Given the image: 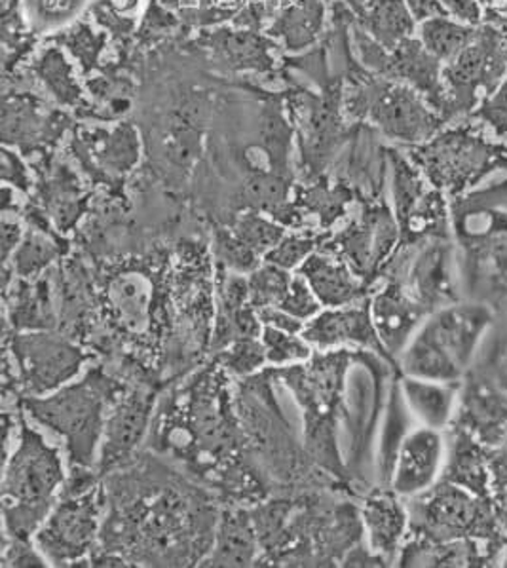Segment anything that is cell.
I'll return each instance as SVG.
<instances>
[{"label":"cell","mask_w":507,"mask_h":568,"mask_svg":"<svg viewBox=\"0 0 507 568\" xmlns=\"http://www.w3.org/2000/svg\"><path fill=\"white\" fill-rule=\"evenodd\" d=\"M101 546L130 565L191 567L213 546L219 511L204 487L160 460L128 464L103 477Z\"/></svg>","instance_id":"obj_1"},{"label":"cell","mask_w":507,"mask_h":568,"mask_svg":"<svg viewBox=\"0 0 507 568\" xmlns=\"http://www.w3.org/2000/svg\"><path fill=\"white\" fill-rule=\"evenodd\" d=\"M229 378L215 359L186 378L156 407L149 436L160 455L185 464L192 474L210 479V485L213 466L223 464L224 458L250 463L237 456L245 449V437L232 405Z\"/></svg>","instance_id":"obj_2"},{"label":"cell","mask_w":507,"mask_h":568,"mask_svg":"<svg viewBox=\"0 0 507 568\" xmlns=\"http://www.w3.org/2000/svg\"><path fill=\"white\" fill-rule=\"evenodd\" d=\"M356 357L349 348L317 352L304 364L274 373L303 409L304 453L338 479L348 477L338 450V423L344 415L346 375Z\"/></svg>","instance_id":"obj_3"},{"label":"cell","mask_w":507,"mask_h":568,"mask_svg":"<svg viewBox=\"0 0 507 568\" xmlns=\"http://www.w3.org/2000/svg\"><path fill=\"white\" fill-rule=\"evenodd\" d=\"M67 474L60 450L21 409L13 449L2 469V527L12 538H33L60 498Z\"/></svg>","instance_id":"obj_4"},{"label":"cell","mask_w":507,"mask_h":568,"mask_svg":"<svg viewBox=\"0 0 507 568\" xmlns=\"http://www.w3.org/2000/svg\"><path fill=\"white\" fill-rule=\"evenodd\" d=\"M124 390L120 378L95 365L48 396L21 397L20 407L33 423L65 439L69 468H95L107 415Z\"/></svg>","instance_id":"obj_5"},{"label":"cell","mask_w":507,"mask_h":568,"mask_svg":"<svg viewBox=\"0 0 507 568\" xmlns=\"http://www.w3.org/2000/svg\"><path fill=\"white\" fill-rule=\"evenodd\" d=\"M493 138L481 122L458 120L426 143L410 146L408 159L429 185L455 199L474 191L490 175L507 172V145Z\"/></svg>","instance_id":"obj_6"},{"label":"cell","mask_w":507,"mask_h":568,"mask_svg":"<svg viewBox=\"0 0 507 568\" xmlns=\"http://www.w3.org/2000/svg\"><path fill=\"white\" fill-rule=\"evenodd\" d=\"M90 357L77 338L58 329L7 331L4 390L13 386L18 402L48 396L77 381Z\"/></svg>","instance_id":"obj_7"},{"label":"cell","mask_w":507,"mask_h":568,"mask_svg":"<svg viewBox=\"0 0 507 568\" xmlns=\"http://www.w3.org/2000/svg\"><path fill=\"white\" fill-rule=\"evenodd\" d=\"M488 324L483 306H450L435 312L402 352L405 377L455 383L474 356Z\"/></svg>","instance_id":"obj_8"},{"label":"cell","mask_w":507,"mask_h":568,"mask_svg":"<svg viewBox=\"0 0 507 568\" xmlns=\"http://www.w3.org/2000/svg\"><path fill=\"white\" fill-rule=\"evenodd\" d=\"M348 109L357 119L369 120L384 138L408 146L426 143L447 126L416 90L373 73L352 90Z\"/></svg>","instance_id":"obj_9"},{"label":"cell","mask_w":507,"mask_h":568,"mask_svg":"<svg viewBox=\"0 0 507 568\" xmlns=\"http://www.w3.org/2000/svg\"><path fill=\"white\" fill-rule=\"evenodd\" d=\"M507 74V37L500 27L483 23L464 52L443 67L447 105L443 120L471 119L477 106L498 90Z\"/></svg>","instance_id":"obj_10"},{"label":"cell","mask_w":507,"mask_h":568,"mask_svg":"<svg viewBox=\"0 0 507 568\" xmlns=\"http://www.w3.org/2000/svg\"><path fill=\"white\" fill-rule=\"evenodd\" d=\"M103 517V483L82 495H60L33 536L34 544L50 567H82L101 546Z\"/></svg>","instance_id":"obj_11"},{"label":"cell","mask_w":507,"mask_h":568,"mask_svg":"<svg viewBox=\"0 0 507 568\" xmlns=\"http://www.w3.org/2000/svg\"><path fill=\"white\" fill-rule=\"evenodd\" d=\"M397 244H402V231L396 213L386 204H373L349 225L323 240L320 250L344 261L371 287L383 276Z\"/></svg>","instance_id":"obj_12"},{"label":"cell","mask_w":507,"mask_h":568,"mask_svg":"<svg viewBox=\"0 0 507 568\" xmlns=\"http://www.w3.org/2000/svg\"><path fill=\"white\" fill-rule=\"evenodd\" d=\"M392 165V196L402 244L447 240L448 205L445 192L429 185L413 160L396 149H388Z\"/></svg>","instance_id":"obj_13"},{"label":"cell","mask_w":507,"mask_h":568,"mask_svg":"<svg viewBox=\"0 0 507 568\" xmlns=\"http://www.w3.org/2000/svg\"><path fill=\"white\" fill-rule=\"evenodd\" d=\"M156 413V392L149 386H125L107 415L95 469L101 477L132 464L151 436Z\"/></svg>","instance_id":"obj_14"},{"label":"cell","mask_w":507,"mask_h":568,"mask_svg":"<svg viewBox=\"0 0 507 568\" xmlns=\"http://www.w3.org/2000/svg\"><path fill=\"white\" fill-rule=\"evenodd\" d=\"M408 527L415 536L429 542H453L474 527L479 508L468 493L455 485H434L426 493L413 496L408 506Z\"/></svg>","instance_id":"obj_15"},{"label":"cell","mask_w":507,"mask_h":568,"mask_svg":"<svg viewBox=\"0 0 507 568\" xmlns=\"http://www.w3.org/2000/svg\"><path fill=\"white\" fill-rule=\"evenodd\" d=\"M415 247L413 255L407 257H392L384 268L403 271V276L396 280L405 290L424 304L429 312L439 306H447L455 298L453 290V274H450V250L445 240H428L420 244H410Z\"/></svg>","instance_id":"obj_16"},{"label":"cell","mask_w":507,"mask_h":568,"mask_svg":"<svg viewBox=\"0 0 507 568\" xmlns=\"http://www.w3.org/2000/svg\"><path fill=\"white\" fill-rule=\"evenodd\" d=\"M301 335L316 352L356 348L376 352L389 359L373 324L369 297L348 306L323 308L317 316L306 322Z\"/></svg>","instance_id":"obj_17"},{"label":"cell","mask_w":507,"mask_h":568,"mask_svg":"<svg viewBox=\"0 0 507 568\" xmlns=\"http://www.w3.org/2000/svg\"><path fill=\"white\" fill-rule=\"evenodd\" d=\"M369 303L373 324L389 359L402 356L418 325L432 314L396 280H386L369 295Z\"/></svg>","instance_id":"obj_18"},{"label":"cell","mask_w":507,"mask_h":568,"mask_svg":"<svg viewBox=\"0 0 507 568\" xmlns=\"http://www.w3.org/2000/svg\"><path fill=\"white\" fill-rule=\"evenodd\" d=\"M443 456L445 443L439 429L422 426L407 434L399 443L389 474L392 490L407 498L426 493L442 471Z\"/></svg>","instance_id":"obj_19"},{"label":"cell","mask_w":507,"mask_h":568,"mask_svg":"<svg viewBox=\"0 0 507 568\" xmlns=\"http://www.w3.org/2000/svg\"><path fill=\"white\" fill-rule=\"evenodd\" d=\"M53 268L33 280L13 278L4 287L7 329L53 331L61 324V291Z\"/></svg>","instance_id":"obj_20"},{"label":"cell","mask_w":507,"mask_h":568,"mask_svg":"<svg viewBox=\"0 0 507 568\" xmlns=\"http://www.w3.org/2000/svg\"><path fill=\"white\" fill-rule=\"evenodd\" d=\"M443 67L442 61L424 48L418 37H410L389 52L383 77L416 90L443 119L447 105Z\"/></svg>","instance_id":"obj_21"},{"label":"cell","mask_w":507,"mask_h":568,"mask_svg":"<svg viewBox=\"0 0 507 568\" xmlns=\"http://www.w3.org/2000/svg\"><path fill=\"white\" fill-rule=\"evenodd\" d=\"M263 548L251 508L232 506L219 514L213 546L200 567H258Z\"/></svg>","instance_id":"obj_22"},{"label":"cell","mask_w":507,"mask_h":568,"mask_svg":"<svg viewBox=\"0 0 507 568\" xmlns=\"http://www.w3.org/2000/svg\"><path fill=\"white\" fill-rule=\"evenodd\" d=\"M359 514L367 546L388 565L397 562L408 529V511L399 503V495L394 490H375L365 496Z\"/></svg>","instance_id":"obj_23"},{"label":"cell","mask_w":507,"mask_h":568,"mask_svg":"<svg viewBox=\"0 0 507 568\" xmlns=\"http://www.w3.org/2000/svg\"><path fill=\"white\" fill-rule=\"evenodd\" d=\"M298 274L308 282L323 308H338L362 303L369 297V285L344 261L327 252L314 253L304 261Z\"/></svg>","instance_id":"obj_24"},{"label":"cell","mask_w":507,"mask_h":568,"mask_svg":"<svg viewBox=\"0 0 507 568\" xmlns=\"http://www.w3.org/2000/svg\"><path fill=\"white\" fill-rule=\"evenodd\" d=\"M152 282L141 272H124L114 274L107 284V312L120 329L130 333H143L151 327Z\"/></svg>","instance_id":"obj_25"},{"label":"cell","mask_w":507,"mask_h":568,"mask_svg":"<svg viewBox=\"0 0 507 568\" xmlns=\"http://www.w3.org/2000/svg\"><path fill=\"white\" fill-rule=\"evenodd\" d=\"M26 219L31 231H26V239L4 266L12 268L16 278L33 280L65 257L69 244L53 229H48L44 215L40 217V213L34 212Z\"/></svg>","instance_id":"obj_26"},{"label":"cell","mask_w":507,"mask_h":568,"mask_svg":"<svg viewBox=\"0 0 507 568\" xmlns=\"http://www.w3.org/2000/svg\"><path fill=\"white\" fill-rule=\"evenodd\" d=\"M354 10L357 26L389 52L410 37H416L418 31V23L405 0H367Z\"/></svg>","instance_id":"obj_27"},{"label":"cell","mask_w":507,"mask_h":568,"mask_svg":"<svg viewBox=\"0 0 507 568\" xmlns=\"http://www.w3.org/2000/svg\"><path fill=\"white\" fill-rule=\"evenodd\" d=\"M403 402L424 426L439 429L448 423L455 405V390L448 383L405 377L399 384Z\"/></svg>","instance_id":"obj_28"},{"label":"cell","mask_w":507,"mask_h":568,"mask_svg":"<svg viewBox=\"0 0 507 568\" xmlns=\"http://www.w3.org/2000/svg\"><path fill=\"white\" fill-rule=\"evenodd\" d=\"M477 29L479 27L464 26L450 16H439L418 23L416 37L420 39L424 48L445 65L471 44Z\"/></svg>","instance_id":"obj_29"},{"label":"cell","mask_w":507,"mask_h":568,"mask_svg":"<svg viewBox=\"0 0 507 568\" xmlns=\"http://www.w3.org/2000/svg\"><path fill=\"white\" fill-rule=\"evenodd\" d=\"M322 4H317L316 0H306V2L303 0L301 4L287 8L284 16L277 18L271 33L282 37L291 50H301L316 39L322 29Z\"/></svg>","instance_id":"obj_30"},{"label":"cell","mask_w":507,"mask_h":568,"mask_svg":"<svg viewBox=\"0 0 507 568\" xmlns=\"http://www.w3.org/2000/svg\"><path fill=\"white\" fill-rule=\"evenodd\" d=\"M93 160L107 175H125L139 162V140L130 126H119L95 141Z\"/></svg>","instance_id":"obj_31"},{"label":"cell","mask_w":507,"mask_h":568,"mask_svg":"<svg viewBox=\"0 0 507 568\" xmlns=\"http://www.w3.org/2000/svg\"><path fill=\"white\" fill-rule=\"evenodd\" d=\"M213 359L231 377L242 378V381L257 377L264 367H268L266 348H264L263 338L261 337L237 338L234 343L229 344L224 351L213 354Z\"/></svg>","instance_id":"obj_32"},{"label":"cell","mask_w":507,"mask_h":568,"mask_svg":"<svg viewBox=\"0 0 507 568\" xmlns=\"http://www.w3.org/2000/svg\"><path fill=\"white\" fill-rule=\"evenodd\" d=\"M231 229L236 232L237 239L257 253L263 261L287 234V226L258 212L240 213Z\"/></svg>","instance_id":"obj_33"},{"label":"cell","mask_w":507,"mask_h":568,"mask_svg":"<svg viewBox=\"0 0 507 568\" xmlns=\"http://www.w3.org/2000/svg\"><path fill=\"white\" fill-rule=\"evenodd\" d=\"M211 253L215 261V268H223L234 274H251L263 263L257 253L237 239L236 232L231 226H215L213 240H211Z\"/></svg>","instance_id":"obj_34"},{"label":"cell","mask_w":507,"mask_h":568,"mask_svg":"<svg viewBox=\"0 0 507 568\" xmlns=\"http://www.w3.org/2000/svg\"><path fill=\"white\" fill-rule=\"evenodd\" d=\"M295 272L285 271L280 266L263 261L258 268L247 274L250 285V301L257 312L266 308H277L284 301Z\"/></svg>","instance_id":"obj_35"},{"label":"cell","mask_w":507,"mask_h":568,"mask_svg":"<svg viewBox=\"0 0 507 568\" xmlns=\"http://www.w3.org/2000/svg\"><path fill=\"white\" fill-rule=\"evenodd\" d=\"M261 338L266 348L268 367H274V369L304 364L316 352L306 343V338L301 333H287V331L277 329L272 325H263Z\"/></svg>","instance_id":"obj_36"},{"label":"cell","mask_w":507,"mask_h":568,"mask_svg":"<svg viewBox=\"0 0 507 568\" xmlns=\"http://www.w3.org/2000/svg\"><path fill=\"white\" fill-rule=\"evenodd\" d=\"M325 239L327 234H317L312 231L287 232L282 242L264 257V261L285 271L297 272L310 255L320 252Z\"/></svg>","instance_id":"obj_37"},{"label":"cell","mask_w":507,"mask_h":568,"mask_svg":"<svg viewBox=\"0 0 507 568\" xmlns=\"http://www.w3.org/2000/svg\"><path fill=\"white\" fill-rule=\"evenodd\" d=\"M87 0H26L27 18L39 31H50L74 20Z\"/></svg>","instance_id":"obj_38"},{"label":"cell","mask_w":507,"mask_h":568,"mask_svg":"<svg viewBox=\"0 0 507 568\" xmlns=\"http://www.w3.org/2000/svg\"><path fill=\"white\" fill-rule=\"evenodd\" d=\"M277 308H282V311L306 324L323 311V304L320 303V298L316 297V293L312 291L308 282L298 272H295L290 291H287V295Z\"/></svg>","instance_id":"obj_39"},{"label":"cell","mask_w":507,"mask_h":568,"mask_svg":"<svg viewBox=\"0 0 507 568\" xmlns=\"http://www.w3.org/2000/svg\"><path fill=\"white\" fill-rule=\"evenodd\" d=\"M0 567L44 568L50 567V562L47 561V557L42 556V551L34 544L33 538H12V536L2 535Z\"/></svg>","instance_id":"obj_40"},{"label":"cell","mask_w":507,"mask_h":568,"mask_svg":"<svg viewBox=\"0 0 507 568\" xmlns=\"http://www.w3.org/2000/svg\"><path fill=\"white\" fill-rule=\"evenodd\" d=\"M471 119L481 122L488 132L495 135L496 140L507 138V74L498 90L490 98L477 106Z\"/></svg>","instance_id":"obj_41"},{"label":"cell","mask_w":507,"mask_h":568,"mask_svg":"<svg viewBox=\"0 0 507 568\" xmlns=\"http://www.w3.org/2000/svg\"><path fill=\"white\" fill-rule=\"evenodd\" d=\"M442 4L447 16L464 26L479 27L485 21V10L477 0H442Z\"/></svg>","instance_id":"obj_42"},{"label":"cell","mask_w":507,"mask_h":568,"mask_svg":"<svg viewBox=\"0 0 507 568\" xmlns=\"http://www.w3.org/2000/svg\"><path fill=\"white\" fill-rule=\"evenodd\" d=\"M26 239V229L21 219L16 217V213L4 212L2 210V263L7 265L12 258L13 252L20 247Z\"/></svg>","instance_id":"obj_43"},{"label":"cell","mask_w":507,"mask_h":568,"mask_svg":"<svg viewBox=\"0 0 507 568\" xmlns=\"http://www.w3.org/2000/svg\"><path fill=\"white\" fill-rule=\"evenodd\" d=\"M2 179H4V185L12 186L13 191L18 189V191L27 192L31 186V178H29L26 164L8 149L2 151Z\"/></svg>","instance_id":"obj_44"},{"label":"cell","mask_w":507,"mask_h":568,"mask_svg":"<svg viewBox=\"0 0 507 568\" xmlns=\"http://www.w3.org/2000/svg\"><path fill=\"white\" fill-rule=\"evenodd\" d=\"M343 567H386L388 562L381 556H376L375 551L367 546H363L362 542L356 544L354 548L346 551V556L341 561Z\"/></svg>","instance_id":"obj_45"},{"label":"cell","mask_w":507,"mask_h":568,"mask_svg":"<svg viewBox=\"0 0 507 568\" xmlns=\"http://www.w3.org/2000/svg\"><path fill=\"white\" fill-rule=\"evenodd\" d=\"M258 317H261L263 325H272V327L287 331V333H303L304 325H306L297 317L282 311V308H266V311L258 312Z\"/></svg>","instance_id":"obj_46"},{"label":"cell","mask_w":507,"mask_h":568,"mask_svg":"<svg viewBox=\"0 0 507 568\" xmlns=\"http://www.w3.org/2000/svg\"><path fill=\"white\" fill-rule=\"evenodd\" d=\"M405 4H407L408 10L413 13L416 23L432 20V18H439V16H447L442 0H405Z\"/></svg>","instance_id":"obj_47"},{"label":"cell","mask_w":507,"mask_h":568,"mask_svg":"<svg viewBox=\"0 0 507 568\" xmlns=\"http://www.w3.org/2000/svg\"><path fill=\"white\" fill-rule=\"evenodd\" d=\"M352 2V7L357 8L362 7L363 2H367V0H349Z\"/></svg>","instance_id":"obj_48"},{"label":"cell","mask_w":507,"mask_h":568,"mask_svg":"<svg viewBox=\"0 0 507 568\" xmlns=\"http://www.w3.org/2000/svg\"><path fill=\"white\" fill-rule=\"evenodd\" d=\"M504 33H506V37H507V27H506V29H504Z\"/></svg>","instance_id":"obj_49"}]
</instances>
